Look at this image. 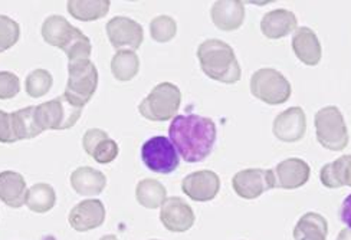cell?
I'll return each instance as SVG.
<instances>
[{
	"label": "cell",
	"mask_w": 351,
	"mask_h": 240,
	"mask_svg": "<svg viewBox=\"0 0 351 240\" xmlns=\"http://www.w3.org/2000/svg\"><path fill=\"white\" fill-rule=\"evenodd\" d=\"M107 36L115 49L136 52L143 43L144 31L143 26L134 19L115 16L107 23Z\"/></svg>",
	"instance_id": "10"
},
{
	"label": "cell",
	"mask_w": 351,
	"mask_h": 240,
	"mask_svg": "<svg viewBox=\"0 0 351 240\" xmlns=\"http://www.w3.org/2000/svg\"><path fill=\"white\" fill-rule=\"evenodd\" d=\"M106 139H110L108 137V132L104 131V130H99V128H93V130H88L84 137H82V147L85 149V153L88 156H93L94 153V148Z\"/></svg>",
	"instance_id": "35"
},
{
	"label": "cell",
	"mask_w": 351,
	"mask_h": 240,
	"mask_svg": "<svg viewBox=\"0 0 351 240\" xmlns=\"http://www.w3.org/2000/svg\"><path fill=\"white\" fill-rule=\"evenodd\" d=\"M327 233L328 224L324 216L308 212L300 217L292 235L295 240H327Z\"/></svg>",
	"instance_id": "24"
},
{
	"label": "cell",
	"mask_w": 351,
	"mask_h": 240,
	"mask_svg": "<svg viewBox=\"0 0 351 240\" xmlns=\"http://www.w3.org/2000/svg\"><path fill=\"white\" fill-rule=\"evenodd\" d=\"M141 160L144 166L157 174H171L179 169V153L170 139L157 136L145 141L141 147Z\"/></svg>",
	"instance_id": "8"
},
{
	"label": "cell",
	"mask_w": 351,
	"mask_h": 240,
	"mask_svg": "<svg viewBox=\"0 0 351 240\" xmlns=\"http://www.w3.org/2000/svg\"><path fill=\"white\" fill-rule=\"evenodd\" d=\"M306 131V117L302 108L292 107L281 114H278L274 119L272 132L274 136L282 143H297L300 141Z\"/></svg>",
	"instance_id": "14"
},
{
	"label": "cell",
	"mask_w": 351,
	"mask_h": 240,
	"mask_svg": "<svg viewBox=\"0 0 351 240\" xmlns=\"http://www.w3.org/2000/svg\"><path fill=\"white\" fill-rule=\"evenodd\" d=\"M340 219L344 224H347L348 229H351V194L346 197V200L341 204Z\"/></svg>",
	"instance_id": "36"
},
{
	"label": "cell",
	"mask_w": 351,
	"mask_h": 240,
	"mask_svg": "<svg viewBox=\"0 0 351 240\" xmlns=\"http://www.w3.org/2000/svg\"><path fill=\"white\" fill-rule=\"evenodd\" d=\"M110 0H69L66 3L68 13L81 22H94L107 16Z\"/></svg>",
	"instance_id": "23"
},
{
	"label": "cell",
	"mask_w": 351,
	"mask_h": 240,
	"mask_svg": "<svg viewBox=\"0 0 351 240\" xmlns=\"http://www.w3.org/2000/svg\"><path fill=\"white\" fill-rule=\"evenodd\" d=\"M78 31L80 29L72 26L64 16L51 14L42 25V38L51 47H56L64 51Z\"/></svg>",
	"instance_id": "19"
},
{
	"label": "cell",
	"mask_w": 351,
	"mask_h": 240,
	"mask_svg": "<svg viewBox=\"0 0 351 240\" xmlns=\"http://www.w3.org/2000/svg\"><path fill=\"white\" fill-rule=\"evenodd\" d=\"M99 240H119V237L114 235H106V236H102Z\"/></svg>",
	"instance_id": "38"
},
{
	"label": "cell",
	"mask_w": 351,
	"mask_h": 240,
	"mask_svg": "<svg viewBox=\"0 0 351 240\" xmlns=\"http://www.w3.org/2000/svg\"><path fill=\"white\" fill-rule=\"evenodd\" d=\"M18 141L16 132H14L12 114L0 110V143L13 144Z\"/></svg>",
	"instance_id": "34"
},
{
	"label": "cell",
	"mask_w": 351,
	"mask_h": 240,
	"mask_svg": "<svg viewBox=\"0 0 351 240\" xmlns=\"http://www.w3.org/2000/svg\"><path fill=\"white\" fill-rule=\"evenodd\" d=\"M120 148L119 144H117L114 140L111 139H106L102 140L95 148L93 153V158L98 163V164H110L112 163L117 157H119Z\"/></svg>",
	"instance_id": "32"
},
{
	"label": "cell",
	"mask_w": 351,
	"mask_h": 240,
	"mask_svg": "<svg viewBox=\"0 0 351 240\" xmlns=\"http://www.w3.org/2000/svg\"><path fill=\"white\" fill-rule=\"evenodd\" d=\"M232 187L241 199L255 200L261 194L275 189L274 170L246 169L232 178Z\"/></svg>",
	"instance_id": "9"
},
{
	"label": "cell",
	"mask_w": 351,
	"mask_h": 240,
	"mask_svg": "<svg viewBox=\"0 0 351 240\" xmlns=\"http://www.w3.org/2000/svg\"><path fill=\"white\" fill-rule=\"evenodd\" d=\"M71 186L80 196H98L107 186V177L93 167H80L71 174Z\"/></svg>",
	"instance_id": "20"
},
{
	"label": "cell",
	"mask_w": 351,
	"mask_h": 240,
	"mask_svg": "<svg viewBox=\"0 0 351 240\" xmlns=\"http://www.w3.org/2000/svg\"><path fill=\"white\" fill-rule=\"evenodd\" d=\"M21 38V26L16 21L0 14V53L10 49Z\"/></svg>",
	"instance_id": "31"
},
{
	"label": "cell",
	"mask_w": 351,
	"mask_h": 240,
	"mask_svg": "<svg viewBox=\"0 0 351 240\" xmlns=\"http://www.w3.org/2000/svg\"><path fill=\"white\" fill-rule=\"evenodd\" d=\"M212 22L221 31L232 32L239 29L245 21V6L239 0H219L210 10Z\"/></svg>",
	"instance_id": "16"
},
{
	"label": "cell",
	"mask_w": 351,
	"mask_h": 240,
	"mask_svg": "<svg viewBox=\"0 0 351 240\" xmlns=\"http://www.w3.org/2000/svg\"><path fill=\"white\" fill-rule=\"evenodd\" d=\"M21 91V81L18 75L9 71L0 72V99H12Z\"/></svg>",
	"instance_id": "33"
},
{
	"label": "cell",
	"mask_w": 351,
	"mask_h": 240,
	"mask_svg": "<svg viewBox=\"0 0 351 240\" xmlns=\"http://www.w3.org/2000/svg\"><path fill=\"white\" fill-rule=\"evenodd\" d=\"M182 190L189 199L195 202H210L221 190V178L210 170L190 173L183 178Z\"/></svg>",
	"instance_id": "13"
},
{
	"label": "cell",
	"mask_w": 351,
	"mask_h": 240,
	"mask_svg": "<svg viewBox=\"0 0 351 240\" xmlns=\"http://www.w3.org/2000/svg\"><path fill=\"white\" fill-rule=\"evenodd\" d=\"M335 240H351V229H348V228L343 229Z\"/></svg>",
	"instance_id": "37"
},
{
	"label": "cell",
	"mask_w": 351,
	"mask_h": 240,
	"mask_svg": "<svg viewBox=\"0 0 351 240\" xmlns=\"http://www.w3.org/2000/svg\"><path fill=\"white\" fill-rule=\"evenodd\" d=\"M12 117L18 141L32 140L43 131L38 124L36 107H26L23 110H18L12 114Z\"/></svg>",
	"instance_id": "28"
},
{
	"label": "cell",
	"mask_w": 351,
	"mask_h": 240,
	"mask_svg": "<svg viewBox=\"0 0 351 240\" xmlns=\"http://www.w3.org/2000/svg\"><path fill=\"white\" fill-rule=\"evenodd\" d=\"M152 240H157V239H152Z\"/></svg>",
	"instance_id": "39"
},
{
	"label": "cell",
	"mask_w": 351,
	"mask_h": 240,
	"mask_svg": "<svg viewBox=\"0 0 351 240\" xmlns=\"http://www.w3.org/2000/svg\"><path fill=\"white\" fill-rule=\"evenodd\" d=\"M136 199L145 208L162 207L167 199L166 187L154 178H144L136 187Z\"/></svg>",
	"instance_id": "25"
},
{
	"label": "cell",
	"mask_w": 351,
	"mask_h": 240,
	"mask_svg": "<svg viewBox=\"0 0 351 240\" xmlns=\"http://www.w3.org/2000/svg\"><path fill=\"white\" fill-rule=\"evenodd\" d=\"M275 187L284 190H295L310 180L311 169L302 158H287L274 170Z\"/></svg>",
	"instance_id": "15"
},
{
	"label": "cell",
	"mask_w": 351,
	"mask_h": 240,
	"mask_svg": "<svg viewBox=\"0 0 351 240\" xmlns=\"http://www.w3.org/2000/svg\"><path fill=\"white\" fill-rule=\"evenodd\" d=\"M197 59L206 77L222 84H237L242 71L230 45L219 39H208L199 45Z\"/></svg>",
	"instance_id": "2"
},
{
	"label": "cell",
	"mask_w": 351,
	"mask_h": 240,
	"mask_svg": "<svg viewBox=\"0 0 351 240\" xmlns=\"http://www.w3.org/2000/svg\"><path fill=\"white\" fill-rule=\"evenodd\" d=\"M98 86V69L90 59L68 62V84L65 97L80 108L91 101Z\"/></svg>",
	"instance_id": "3"
},
{
	"label": "cell",
	"mask_w": 351,
	"mask_h": 240,
	"mask_svg": "<svg viewBox=\"0 0 351 240\" xmlns=\"http://www.w3.org/2000/svg\"><path fill=\"white\" fill-rule=\"evenodd\" d=\"M53 84L52 73L47 69H35L25 80L26 94L32 98H40L47 95Z\"/></svg>",
	"instance_id": "29"
},
{
	"label": "cell",
	"mask_w": 351,
	"mask_h": 240,
	"mask_svg": "<svg viewBox=\"0 0 351 240\" xmlns=\"http://www.w3.org/2000/svg\"><path fill=\"white\" fill-rule=\"evenodd\" d=\"M176 34H178V23L173 18L166 16V14L154 18L150 23V35L153 40L158 43L170 42Z\"/></svg>",
	"instance_id": "30"
},
{
	"label": "cell",
	"mask_w": 351,
	"mask_h": 240,
	"mask_svg": "<svg viewBox=\"0 0 351 240\" xmlns=\"http://www.w3.org/2000/svg\"><path fill=\"white\" fill-rule=\"evenodd\" d=\"M195 212L187 202L180 197H169L160 210V221L171 233H184L193 228Z\"/></svg>",
	"instance_id": "11"
},
{
	"label": "cell",
	"mask_w": 351,
	"mask_h": 240,
	"mask_svg": "<svg viewBox=\"0 0 351 240\" xmlns=\"http://www.w3.org/2000/svg\"><path fill=\"white\" fill-rule=\"evenodd\" d=\"M25 204L34 213H48L56 204V193L48 183H36L26 191Z\"/></svg>",
	"instance_id": "26"
},
{
	"label": "cell",
	"mask_w": 351,
	"mask_h": 240,
	"mask_svg": "<svg viewBox=\"0 0 351 240\" xmlns=\"http://www.w3.org/2000/svg\"><path fill=\"white\" fill-rule=\"evenodd\" d=\"M81 114L82 108L72 104L64 94L55 99L36 105V119L43 131L69 130L78 123Z\"/></svg>",
	"instance_id": "6"
},
{
	"label": "cell",
	"mask_w": 351,
	"mask_h": 240,
	"mask_svg": "<svg viewBox=\"0 0 351 240\" xmlns=\"http://www.w3.org/2000/svg\"><path fill=\"white\" fill-rule=\"evenodd\" d=\"M68 221L69 226L80 233L97 229L106 221V206L98 199L82 200L72 207Z\"/></svg>",
	"instance_id": "12"
},
{
	"label": "cell",
	"mask_w": 351,
	"mask_h": 240,
	"mask_svg": "<svg viewBox=\"0 0 351 240\" xmlns=\"http://www.w3.org/2000/svg\"><path fill=\"white\" fill-rule=\"evenodd\" d=\"M169 136L186 163H200L210 156L217 130L208 117L196 114L176 115L169 127Z\"/></svg>",
	"instance_id": "1"
},
{
	"label": "cell",
	"mask_w": 351,
	"mask_h": 240,
	"mask_svg": "<svg viewBox=\"0 0 351 240\" xmlns=\"http://www.w3.org/2000/svg\"><path fill=\"white\" fill-rule=\"evenodd\" d=\"M140 59L134 51H117L111 59V72L117 81L128 82L137 77Z\"/></svg>",
	"instance_id": "27"
},
{
	"label": "cell",
	"mask_w": 351,
	"mask_h": 240,
	"mask_svg": "<svg viewBox=\"0 0 351 240\" xmlns=\"http://www.w3.org/2000/svg\"><path fill=\"white\" fill-rule=\"evenodd\" d=\"M26 182L22 174L16 171L0 173V200L12 208H19L25 204Z\"/></svg>",
	"instance_id": "21"
},
{
	"label": "cell",
	"mask_w": 351,
	"mask_h": 240,
	"mask_svg": "<svg viewBox=\"0 0 351 240\" xmlns=\"http://www.w3.org/2000/svg\"><path fill=\"white\" fill-rule=\"evenodd\" d=\"M319 180L327 189L351 187V156H341L332 163L326 164L319 171Z\"/></svg>",
	"instance_id": "22"
},
{
	"label": "cell",
	"mask_w": 351,
	"mask_h": 240,
	"mask_svg": "<svg viewBox=\"0 0 351 240\" xmlns=\"http://www.w3.org/2000/svg\"><path fill=\"white\" fill-rule=\"evenodd\" d=\"M180 104L182 93L179 86L171 82H162L140 102L138 112L150 121H169L178 114Z\"/></svg>",
	"instance_id": "4"
},
{
	"label": "cell",
	"mask_w": 351,
	"mask_h": 240,
	"mask_svg": "<svg viewBox=\"0 0 351 240\" xmlns=\"http://www.w3.org/2000/svg\"><path fill=\"white\" fill-rule=\"evenodd\" d=\"M317 141L331 152H343L348 145V131L341 111L330 105L315 114Z\"/></svg>",
	"instance_id": "5"
},
{
	"label": "cell",
	"mask_w": 351,
	"mask_h": 240,
	"mask_svg": "<svg viewBox=\"0 0 351 240\" xmlns=\"http://www.w3.org/2000/svg\"><path fill=\"white\" fill-rule=\"evenodd\" d=\"M292 51L302 64L308 67L318 65L321 55H323L318 36L313 29L306 26L298 27L295 31L294 38H292Z\"/></svg>",
	"instance_id": "17"
},
{
	"label": "cell",
	"mask_w": 351,
	"mask_h": 240,
	"mask_svg": "<svg viewBox=\"0 0 351 240\" xmlns=\"http://www.w3.org/2000/svg\"><path fill=\"white\" fill-rule=\"evenodd\" d=\"M252 95L268 105H281L291 97L292 88L281 72L272 68H262L251 78Z\"/></svg>",
	"instance_id": "7"
},
{
	"label": "cell",
	"mask_w": 351,
	"mask_h": 240,
	"mask_svg": "<svg viewBox=\"0 0 351 240\" xmlns=\"http://www.w3.org/2000/svg\"><path fill=\"white\" fill-rule=\"evenodd\" d=\"M298 26L297 16L291 10L275 9L263 14L261 21V31L268 39H281L291 32H294Z\"/></svg>",
	"instance_id": "18"
}]
</instances>
